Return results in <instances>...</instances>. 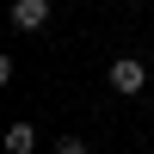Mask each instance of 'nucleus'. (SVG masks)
Returning <instances> with one entry per match:
<instances>
[{
	"label": "nucleus",
	"instance_id": "1",
	"mask_svg": "<svg viewBox=\"0 0 154 154\" xmlns=\"http://www.w3.org/2000/svg\"><path fill=\"white\" fill-rule=\"evenodd\" d=\"M105 80H111V93H123V99H136V93L148 86V68H142V56H117V62L105 68Z\"/></svg>",
	"mask_w": 154,
	"mask_h": 154
},
{
	"label": "nucleus",
	"instance_id": "2",
	"mask_svg": "<svg viewBox=\"0 0 154 154\" xmlns=\"http://www.w3.org/2000/svg\"><path fill=\"white\" fill-rule=\"evenodd\" d=\"M56 6L49 0H12V31H49Z\"/></svg>",
	"mask_w": 154,
	"mask_h": 154
},
{
	"label": "nucleus",
	"instance_id": "3",
	"mask_svg": "<svg viewBox=\"0 0 154 154\" xmlns=\"http://www.w3.org/2000/svg\"><path fill=\"white\" fill-rule=\"evenodd\" d=\"M37 148V123H12L6 130V154H31Z\"/></svg>",
	"mask_w": 154,
	"mask_h": 154
},
{
	"label": "nucleus",
	"instance_id": "4",
	"mask_svg": "<svg viewBox=\"0 0 154 154\" xmlns=\"http://www.w3.org/2000/svg\"><path fill=\"white\" fill-rule=\"evenodd\" d=\"M56 154H86V136H56Z\"/></svg>",
	"mask_w": 154,
	"mask_h": 154
}]
</instances>
